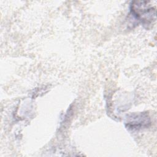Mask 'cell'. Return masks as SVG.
<instances>
[{"label":"cell","mask_w":157,"mask_h":157,"mask_svg":"<svg viewBox=\"0 0 157 157\" xmlns=\"http://www.w3.org/2000/svg\"><path fill=\"white\" fill-rule=\"evenodd\" d=\"M131 12L136 19L144 25H149L156 18V10L148 6L147 1H133L131 6Z\"/></svg>","instance_id":"obj_1"},{"label":"cell","mask_w":157,"mask_h":157,"mask_svg":"<svg viewBox=\"0 0 157 157\" xmlns=\"http://www.w3.org/2000/svg\"><path fill=\"white\" fill-rule=\"evenodd\" d=\"M150 123V118L145 113L131 114L127 118L126 121L127 128L131 129H139L144 127H148Z\"/></svg>","instance_id":"obj_2"}]
</instances>
